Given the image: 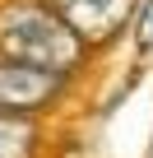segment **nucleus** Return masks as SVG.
Masks as SVG:
<instances>
[{"instance_id": "f257e3e1", "label": "nucleus", "mask_w": 153, "mask_h": 158, "mask_svg": "<svg viewBox=\"0 0 153 158\" xmlns=\"http://www.w3.org/2000/svg\"><path fill=\"white\" fill-rule=\"evenodd\" d=\"M0 56L70 79L84 65L88 42L74 33L56 14V5H46V0H5V5H0Z\"/></svg>"}, {"instance_id": "f03ea898", "label": "nucleus", "mask_w": 153, "mask_h": 158, "mask_svg": "<svg viewBox=\"0 0 153 158\" xmlns=\"http://www.w3.org/2000/svg\"><path fill=\"white\" fill-rule=\"evenodd\" d=\"M65 89V74L23 65V60H5L0 56V112L10 116H37L42 107H51Z\"/></svg>"}, {"instance_id": "7ed1b4c3", "label": "nucleus", "mask_w": 153, "mask_h": 158, "mask_svg": "<svg viewBox=\"0 0 153 158\" xmlns=\"http://www.w3.org/2000/svg\"><path fill=\"white\" fill-rule=\"evenodd\" d=\"M51 5L88 47H107L125 28V19H135L139 10L135 0H51Z\"/></svg>"}, {"instance_id": "20e7f679", "label": "nucleus", "mask_w": 153, "mask_h": 158, "mask_svg": "<svg viewBox=\"0 0 153 158\" xmlns=\"http://www.w3.org/2000/svg\"><path fill=\"white\" fill-rule=\"evenodd\" d=\"M37 153V126L33 116L0 112V158H33Z\"/></svg>"}, {"instance_id": "39448f33", "label": "nucleus", "mask_w": 153, "mask_h": 158, "mask_svg": "<svg viewBox=\"0 0 153 158\" xmlns=\"http://www.w3.org/2000/svg\"><path fill=\"white\" fill-rule=\"evenodd\" d=\"M135 47L139 56L153 51V0H139V10H135Z\"/></svg>"}]
</instances>
